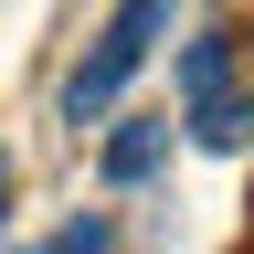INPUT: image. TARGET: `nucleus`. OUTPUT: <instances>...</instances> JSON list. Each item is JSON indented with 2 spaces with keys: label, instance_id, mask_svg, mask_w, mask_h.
<instances>
[{
  "label": "nucleus",
  "instance_id": "nucleus-1",
  "mask_svg": "<svg viewBox=\"0 0 254 254\" xmlns=\"http://www.w3.org/2000/svg\"><path fill=\"white\" fill-rule=\"evenodd\" d=\"M159 32H170V0H117V11H106V32H95V53L64 74V117H74V127H95V117L127 95V74L159 53Z\"/></svg>",
  "mask_w": 254,
  "mask_h": 254
},
{
  "label": "nucleus",
  "instance_id": "nucleus-5",
  "mask_svg": "<svg viewBox=\"0 0 254 254\" xmlns=\"http://www.w3.org/2000/svg\"><path fill=\"white\" fill-rule=\"evenodd\" d=\"M0 212H11V148H0Z\"/></svg>",
  "mask_w": 254,
  "mask_h": 254
},
{
  "label": "nucleus",
  "instance_id": "nucleus-2",
  "mask_svg": "<svg viewBox=\"0 0 254 254\" xmlns=\"http://www.w3.org/2000/svg\"><path fill=\"white\" fill-rule=\"evenodd\" d=\"M180 127H190L201 148H244V138H254V95H233L222 32H201V43L180 53Z\"/></svg>",
  "mask_w": 254,
  "mask_h": 254
},
{
  "label": "nucleus",
  "instance_id": "nucleus-4",
  "mask_svg": "<svg viewBox=\"0 0 254 254\" xmlns=\"http://www.w3.org/2000/svg\"><path fill=\"white\" fill-rule=\"evenodd\" d=\"M117 233H106V212H85V222H64V233L53 244H32V254H106Z\"/></svg>",
  "mask_w": 254,
  "mask_h": 254
},
{
  "label": "nucleus",
  "instance_id": "nucleus-3",
  "mask_svg": "<svg viewBox=\"0 0 254 254\" xmlns=\"http://www.w3.org/2000/svg\"><path fill=\"white\" fill-rule=\"evenodd\" d=\"M159 148H170V117H127L117 138H106V180H148Z\"/></svg>",
  "mask_w": 254,
  "mask_h": 254
}]
</instances>
